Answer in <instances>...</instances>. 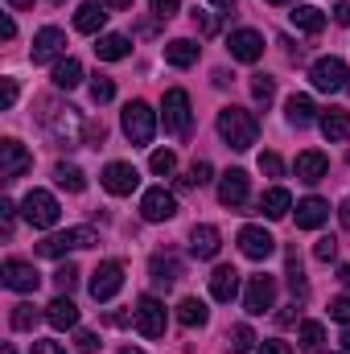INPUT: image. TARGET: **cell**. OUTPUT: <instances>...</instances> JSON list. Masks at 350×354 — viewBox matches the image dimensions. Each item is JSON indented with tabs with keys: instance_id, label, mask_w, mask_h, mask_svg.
<instances>
[{
	"instance_id": "e575fe53",
	"label": "cell",
	"mask_w": 350,
	"mask_h": 354,
	"mask_svg": "<svg viewBox=\"0 0 350 354\" xmlns=\"http://www.w3.org/2000/svg\"><path fill=\"white\" fill-rule=\"evenodd\" d=\"M54 177H58V185H62V189H71V194H83V189H87V177H83L79 165H58Z\"/></svg>"
},
{
	"instance_id": "4316f807",
	"label": "cell",
	"mask_w": 350,
	"mask_h": 354,
	"mask_svg": "<svg viewBox=\"0 0 350 354\" xmlns=\"http://www.w3.org/2000/svg\"><path fill=\"white\" fill-rule=\"evenodd\" d=\"M326 169H330V161H326L317 149H309V153H301V157H297V177H301V181H309V185H313V181H322Z\"/></svg>"
},
{
	"instance_id": "ffe728a7",
	"label": "cell",
	"mask_w": 350,
	"mask_h": 354,
	"mask_svg": "<svg viewBox=\"0 0 350 354\" xmlns=\"http://www.w3.org/2000/svg\"><path fill=\"white\" fill-rule=\"evenodd\" d=\"M330 218V202L326 198H301L297 202V227L301 231H317Z\"/></svg>"
},
{
	"instance_id": "277c9868",
	"label": "cell",
	"mask_w": 350,
	"mask_h": 354,
	"mask_svg": "<svg viewBox=\"0 0 350 354\" xmlns=\"http://www.w3.org/2000/svg\"><path fill=\"white\" fill-rule=\"evenodd\" d=\"M124 136H128L132 145H149V140L157 136V111H153L145 99H136V103L124 107Z\"/></svg>"
},
{
	"instance_id": "d6a6232c",
	"label": "cell",
	"mask_w": 350,
	"mask_h": 354,
	"mask_svg": "<svg viewBox=\"0 0 350 354\" xmlns=\"http://www.w3.org/2000/svg\"><path fill=\"white\" fill-rule=\"evenodd\" d=\"M260 210L268 214V218H284V214L293 210V198H288V189H280V185H276V189H268V194L260 198Z\"/></svg>"
},
{
	"instance_id": "d6986e66",
	"label": "cell",
	"mask_w": 350,
	"mask_h": 354,
	"mask_svg": "<svg viewBox=\"0 0 350 354\" xmlns=\"http://www.w3.org/2000/svg\"><path fill=\"white\" fill-rule=\"evenodd\" d=\"M219 248H223L219 227L202 223V227H194V231H190V252H194L198 260H214V256H219Z\"/></svg>"
},
{
	"instance_id": "83f0119b",
	"label": "cell",
	"mask_w": 350,
	"mask_h": 354,
	"mask_svg": "<svg viewBox=\"0 0 350 354\" xmlns=\"http://www.w3.org/2000/svg\"><path fill=\"white\" fill-rule=\"evenodd\" d=\"M50 79H54V87H58V91H75L79 83H83V66H79L75 58H58Z\"/></svg>"
},
{
	"instance_id": "d590c367",
	"label": "cell",
	"mask_w": 350,
	"mask_h": 354,
	"mask_svg": "<svg viewBox=\"0 0 350 354\" xmlns=\"http://www.w3.org/2000/svg\"><path fill=\"white\" fill-rule=\"evenodd\" d=\"M37 317H42V313H37L29 301H21V305H12V317H8V322H12V330H33Z\"/></svg>"
},
{
	"instance_id": "484cf974",
	"label": "cell",
	"mask_w": 350,
	"mask_h": 354,
	"mask_svg": "<svg viewBox=\"0 0 350 354\" xmlns=\"http://www.w3.org/2000/svg\"><path fill=\"white\" fill-rule=\"evenodd\" d=\"M177 322H181L185 330H202V326L210 322V309H206L198 297H185V301L177 305Z\"/></svg>"
},
{
	"instance_id": "30bf717a",
	"label": "cell",
	"mask_w": 350,
	"mask_h": 354,
	"mask_svg": "<svg viewBox=\"0 0 350 354\" xmlns=\"http://www.w3.org/2000/svg\"><path fill=\"white\" fill-rule=\"evenodd\" d=\"M29 169H33V157L25 153L21 140H12V136L0 140V177L4 181H17V177H25Z\"/></svg>"
},
{
	"instance_id": "8d00e7d4",
	"label": "cell",
	"mask_w": 350,
	"mask_h": 354,
	"mask_svg": "<svg viewBox=\"0 0 350 354\" xmlns=\"http://www.w3.org/2000/svg\"><path fill=\"white\" fill-rule=\"evenodd\" d=\"M301 351H317L322 342H326V330H322V322H301Z\"/></svg>"
},
{
	"instance_id": "3957f363",
	"label": "cell",
	"mask_w": 350,
	"mask_h": 354,
	"mask_svg": "<svg viewBox=\"0 0 350 354\" xmlns=\"http://www.w3.org/2000/svg\"><path fill=\"white\" fill-rule=\"evenodd\" d=\"M95 243H99V235H95L91 227H71V231H58V235L42 239V243H37V256L58 260V256H66V252H75V248H95Z\"/></svg>"
},
{
	"instance_id": "5bb4252c",
	"label": "cell",
	"mask_w": 350,
	"mask_h": 354,
	"mask_svg": "<svg viewBox=\"0 0 350 354\" xmlns=\"http://www.w3.org/2000/svg\"><path fill=\"white\" fill-rule=\"evenodd\" d=\"M0 276H4V288H12V292H37V284H42L37 268L25 260H4Z\"/></svg>"
},
{
	"instance_id": "f546056e",
	"label": "cell",
	"mask_w": 350,
	"mask_h": 354,
	"mask_svg": "<svg viewBox=\"0 0 350 354\" xmlns=\"http://www.w3.org/2000/svg\"><path fill=\"white\" fill-rule=\"evenodd\" d=\"M284 115H288V124H293V128H305V124H313L317 107H313V99H309V95H293V99L284 103Z\"/></svg>"
},
{
	"instance_id": "5b68a950",
	"label": "cell",
	"mask_w": 350,
	"mask_h": 354,
	"mask_svg": "<svg viewBox=\"0 0 350 354\" xmlns=\"http://www.w3.org/2000/svg\"><path fill=\"white\" fill-rule=\"evenodd\" d=\"M309 79H313V87L317 91H330V95H338V91H347L350 87V71H347V62L342 58H317L313 62V71H309Z\"/></svg>"
},
{
	"instance_id": "e7e4bbea",
	"label": "cell",
	"mask_w": 350,
	"mask_h": 354,
	"mask_svg": "<svg viewBox=\"0 0 350 354\" xmlns=\"http://www.w3.org/2000/svg\"><path fill=\"white\" fill-rule=\"evenodd\" d=\"M342 280H347V288H350V268H342Z\"/></svg>"
},
{
	"instance_id": "7bdbcfd3",
	"label": "cell",
	"mask_w": 350,
	"mask_h": 354,
	"mask_svg": "<svg viewBox=\"0 0 350 354\" xmlns=\"http://www.w3.org/2000/svg\"><path fill=\"white\" fill-rule=\"evenodd\" d=\"M91 99H95V103H111V99H116V83L103 79V75H95V83H91Z\"/></svg>"
},
{
	"instance_id": "7dc6e473",
	"label": "cell",
	"mask_w": 350,
	"mask_h": 354,
	"mask_svg": "<svg viewBox=\"0 0 350 354\" xmlns=\"http://www.w3.org/2000/svg\"><path fill=\"white\" fill-rule=\"evenodd\" d=\"M17 103V79H0V107L8 111Z\"/></svg>"
},
{
	"instance_id": "db71d44e",
	"label": "cell",
	"mask_w": 350,
	"mask_h": 354,
	"mask_svg": "<svg viewBox=\"0 0 350 354\" xmlns=\"http://www.w3.org/2000/svg\"><path fill=\"white\" fill-rule=\"evenodd\" d=\"M12 214H17V206H12V202H0V223H4V231L12 227Z\"/></svg>"
},
{
	"instance_id": "6125c7cd",
	"label": "cell",
	"mask_w": 350,
	"mask_h": 354,
	"mask_svg": "<svg viewBox=\"0 0 350 354\" xmlns=\"http://www.w3.org/2000/svg\"><path fill=\"white\" fill-rule=\"evenodd\" d=\"M210 4H219V8H231V4H235V0H210Z\"/></svg>"
},
{
	"instance_id": "c3c4849f",
	"label": "cell",
	"mask_w": 350,
	"mask_h": 354,
	"mask_svg": "<svg viewBox=\"0 0 350 354\" xmlns=\"http://www.w3.org/2000/svg\"><path fill=\"white\" fill-rule=\"evenodd\" d=\"M75 342H79V354H95V351H99V338H95L91 330H79V334H75Z\"/></svg>"
},
{
	"instance_id": "6da1fadb",
	"label": "cell",
	"mask_w": 350,
	"mask_h": 354,
	"mask_svg": "<svg viewBox=\"0 0 350 354\" xmlns=\"http://www.w3.org/2000/svg\"><path fill=\"white\" fill-rule=\"evenodd\" d=\"M219 136L227 140V149H235V153H248L256 140H260V120L248 111V107H223L219 111Z\"/></svg>"
},
{
	"instance_id": "836d02e7",
	"label": "cell",
	"mask_w": 350,
	"mask_h": 354,
	"mask_svg": "<svg viewBox=\"0 0 350 354\" xmlns=\"http://www.w3.org/2000/svg\"><path fill=\"white\" fill-rule=\"evenodd\" d=\"M252 346H256L252 326H231L227 330V354H252Z\"/></svg>"
},
{
	"instance_id": "f35d334b",
	"label": "cell",
	"mask_w": 350,
	"mask_h": 354,
	"mask_svg": "<svg viewBox=\"0 0 350 354\" xmlns=\"http://www.w3.org/2000/svg\"><path fill=\"white\" fill-rule=\"evenodd\" d=\"M252 95H256V103H272L276 99V79H268V75H252Z\"/></svg>"
},
{
	"instance_id": "03108f58",
	"label": "cell",
	"mask_w": 350,
	"mask_h": 354,
	"mask_svg": "<svg viewBox=\"0 0 350 354\" xmlns=\"http://www.w3.org/2000/svg\"><path fill=\"white\" fill-rule=\"evenodd\" d=\"M268 4H284V0H268Z\"/></svg>"
},
{
	"instance_id": "ee69618b",
	"label": "cell",
	"mask_w": 350,
	"mask_h": 354,
	"mask_svg": "<svg viewBox=\"0 0 350 354\" xmlns=\"http://www.w3.org/2000/svg\"><path fill=\"white\" fill-rule=\"evenodd\" d=\"M313 256H317L322 264H334V260H338V239H334V235H326V239H317V248H313Z\"/></svg>"
},
{
	"instance_id": "8fae6325",
	"label": "cell",
	"mask_w": 350,
	"mask_h": 354,
	"mask_svg": "<svg viewBox=\"0 0 350 354\" xmlns=\"http://www.w3.org/2000/svg\"><path fill=\"white\" fill-rule=\"evenodd\" d=\"M177 214V198L165 189V185H153L145 198H140V218L145 223H165Z\"/></svg>"
},
{
	"instance_id": "9a60e30c",
	"label": "cell",
	"mask_w": 350,
	"mask_h": 354,
	"mask_svg": "<svg viewBox=\"0 0 350 354\" xmlns=\"http://www.w3.org/2000/svg\"><path fill=\"white\" fill-rule=\"evenodd\" d=\"M227 50H231V58H239V62H260L264 58V37L256 29H235L231 41H227Z\"/></svg>"
},
{
	"instance_id": "f907efd6",
	"label": "cell",
	"mask_w": 350,
	"mask_h": 354,
	"mask_svg": "<svg viewBox=\"0 0 350 354\" xmlns=\"http://www.w3.org/2000/svg\"><path fill=\"white\" fill-rule=\"evenodd\" d=\"M330 317H334V322H347V326H350V297H338V301L330 305Z\"/></svg>"
},
{
	"instance_id": "52a82bcc",
	"label": "cell",
	"mask_w": 350,
	"mask_h": 354,
	"mask_svg": "<svg viewBox=\"0 0 350 354\" xmlns=\"http://www.w3.org/2000/svg\"><path fill=\"white\" fill-rule=\"evenodd\" d=\"M161 124H165V132H174V136H185V132H190V95L181 87L165 91V99H161Z\"/></svg>"
},
{
	"instance_id": "4dcf8cb0",
	"label": "cell",
	"mask_w": 350,
	"mask_h": 354,
	"mask_svg": "<svg viewBox=\"0 0 350 354\" xmlns=\"http://www.w3.org/2000/svg\"><path fill=\"white\" fill-rule=\"evenodd\" d=\"M288 17H293V25H297V29H305V33H322V29H326V12H322V8H313V4H297Z\"/></svg>"
},
{
	"instance_id": "681fc988",
	"label": "cell",
	"mask_w": 350,
	"mask_h": 354,
	"mask_svg": "<svg viewBox=\"0 0 350 354\" xmlns=\"http://www.w3.org/2000/svg\"><path fill=\"white\" fill-rule=\"evenodd\" d=\"M194 25H198L202 33H219V17H214V12H194Z\"/></svg>"
},
{
	"instance_id": "2e32d148",
	"label": "cell",
	"mask_w": 350,
	"mask_h": 354,
	"mask_svg": "<svg viewBox=\"0 0 350 354\" xmlns=\"http://www.w3.org/2000/svg\"><path fill=\"white\" fill-rule=\"evenodd\" d=\"M219 202L231 206V210H239L248 202V174L243 169H227V174L219 177Z\"/></svg>"
},
{
	"instance_id": "8992f818",
	"label": "cell",
	"mask_w": 350,
	"mask_h": 354,
	"mask_svg": "<svg viewBox=\"0 0 350 354\" xmlns=\"http://www.w3.org/2000/svg\"><path fill=\"white\" fill-rule=\"evenodd\" d=\"M46 111H42V124L58 136V140H79V128H83V120H79V107H58V103H42Z\"/></svg>"
},
{
	"instance_id": "44dd1931",
	"label": "cell",
	"mask_w": 350,
	"mask_h": 354,
	"mask_svg": "<svg viewBox=\"0 0 350 354\" xmlns=\"http://www.w3.org/2000/svg\"><path fill=\"white\" fill-rule=\"evenodd\" d=\"M46 322H50L54 330H75V326H79V305L58 292V297L46 305Z\"/></svg>"
},
{
	"instance_id": "bcb514c9",
	"label": "cell",
	"mask_w": 350,
	"mask_h": 354,
	"mask_svg": "<svg viewBox=\"0 0 350 354\" xmlns=\"http://www.w3.org/2000/svg\"><path fill=\"white\" fill-rule=\"evenodd\" d=\"M149 8H153V12H157L161 21H169L177 8H181V0H149Z\"/></svg>"
},
{
	"instance_id": "6f0895ef",
	"label": "cell",
	"mask_w": 350,
	"mask_h": 354,
	"mask_svg": "<svg viewBox=\"0 0 350 354\" xmlns=\"http://www.w3.org/2000/svg\"><path fill=\"white\" fill-rule=\"evenodd\" d=\"M338 218H342V227H347V231H350V198H347V202H342V210H338Z\"/></svg>"
},
{
	"instance_id": "9f6ffc18",
	"label": "cell",
	"mask_w": 350,
	"mask_h": 354,
	"mask_svg": "<svg viewBox=\"0 0 350 354\" xmlns=\"http://www.w3.org/2000/svg\"><path fill=\"white\" fill-rule=\"evenodd\" d=\"M17 33V25H12V17H0V37H12Z\"/></svg>"
},
{
	"instance_id": "4fadbf2b",
	"label": "cell",
	"mask_w": 350,
	"mask_h": 354,
	"mask_svg": "<svg viewBox=\"0 0 350 354\" xmlns=\"http://www.w3.org/2000/svg\"><path fill=\"white\" fill-rule=\"evenodd\" d=\"M103 189L107 194H116V198H128L136 185H140V174H136V165H128V161H111L107 169H103Z\"/></svg>"
},
{
	"instance_id": "ab89813d",
	"label": "cell",
	"mask_w": 350,
	"mask_h": 354,
	"mask_svg": "<svg viewBox=\"0 0 350 354\" xmlns=\"http://www.w3.org/2000/svg\"><path fill=\"white\" fill-rule=\"evenodd\" d=\"M75 284H79V268H75V264H62L58 272H54V288H58L62 297H71V288H75Z\"/></svg>"
},
{
	"instance_id": "7402d4cb",
	"label": "cell",
	"mask_w": 350,
	"mask_h": 354,
	"mask_svg": "<svg viewBox=\"0 0 350 354\" xmlns=\"http://www.w3.org/2000/svg\"><path fill=\"white\" fill-rule=\"evenodd\" d=\"M322 136L330 140V145H338V140H350V111L347 107H330V111H322Z\"/></svg>"
},
{
	"instance_id": "be15d7a7",
	"label": "cell",
	"mask_w": 350,
	"mask_h": 354,
	"mask_svg": "<svg viewBox=\"0 0 350 354\" xmlns=\"http://www.w3.org/2000/svg\"><path fill=\"white\" fill-rule=\"evenodd\" d=\"M120 354H145V351H136V346H124V351H120Z\"/></svg>"
},
{
	"instance_id": "816d5d0a",
	"label": "cell",
	"mask_w": 350,
	"mask_h": 354,
	"mask_svg": "<svg viewBox=\"0 0 350 354\" xmlns=\"http://www.w3.org/2000/svg\"><path fill=\"white\" fill-rule=\"evenodd\" d=\"M260 354H293V346L280 338H268V342H260Z\"/></svg>"
},
{
	"instance_id": "91938a15",
	"label": "cell",
	"mask_w": 350,
	"mask_h": 354,
	"mask_svg": "<svg viewBox=\"0 0 350 354\" xmlns=\"http://www.w3.org/2000/svg\"><path fill=\"white\" fill-rule=\"evenodd\" d=\"M12 8H33V0H8Z\"/></svg>"
},
{
	"instance_id": "cb8c5ba5",
	"label": "cell",
	"mask_w": 350,
	"mask_h": 354,
	"mask_svg": "<svg viewBox=\"0 0 350 354\" xmlns=\"http://www.w3.org/2000/svg\"><path fill=\"white\" fill-rule=\"evenodd\" d=\"M103 25H107V4L103 0H87V4L75 8V29L79 33H99Z\"/></svg>"
},
{
	"instance_id": "9c48e42d",
	"label": "cell",
	"mask_w": 350,
	"mask_h": 354,
	"mask_svg": "<svg viewBox=\"0 0 350 354\" xmlns=\"http://www.w3.org/2000/svg\"><path fill=\"white\" fill-rule=\"evenodd\" d=\"M120 288H124V264L120 260H103L91 272V297L95 301H111Z\"/></svg>"
},
{
	"instance_id": "e0dca14e",
	"label": "cell",
	"mask_w": 350,
	"mask_h": 354,
	"mask_svg": "<svg viewBox=\"0 0 350 354\" xmlns=\"http://www.w3.org/2000/svg\"><path fill=\"white\" fill-rule=\"evenodd\" d=\"M239 252H243L248 260H268V256L276 252V239H272L264 227H243V231H239Z\"/></svg>"
},
{
	"instance_id": "f6af8a7d",
	"label": "cell",
	"mask_w": 350,
	"mask_h": 354,
	"mask_svg": "<svg viewBox=\"0 0 350 354\" xmlns=\"http://www.w3.org/2000/svg\"><path fill=\"white\" fill-rule=\"evenodd\" d=\"M260 174H268V177H284V161H280L276 153H260Z\"/></svg>"
},
{
	"instance_id": "ac0fdd59",
	"label": "cell",
	"mask_w": 350,
	"mask_h": 354,
	"mask_svg": "<svg viewBox=\"0 0 350 354\" xmlns=\"http://www.w3.org/2000/svg\"><path fill=\"white\" fill-rule=\"evenodd\" d=\"M62 50H66V33L62 29H54V25L37 29V37H33V62H54Z\"/></svg>"
},
{
	"instance_id": "94428289",
	"label": "cell",
	"mask_w": 350,
	"mask_h": 354,
	"mask_svg": "<svg viewBox=\"0 0 350 354\" xmlns=\"http://www.w3.org/2000/svg\"><path fill=\"white\" fill-rule=\"evenodd\" d=\"M342 351L350 354V326H347V330H342Z\"/></svg>"
},
{
	"instance_id": "603a6c76",
	"label": "cell",
	"mask_w": 350,
	"mask_h": 354,
	"mask_svg": "<svg viewBox=\"0 0 350 354\" xmlns=\"http://www.w3.org/2000/svg\"><path fill=\"white\" fill-rule=\"evenodd\" d=\"M235 292H239V272L231 264L214 268V272H210V297L227 305V301H235Z\"/></svg>"
},
{
	"instance_id": "74e56055",
	"label": "cell",
	"mask_w": 350,
	"mask_h": 354,
	"mask_svg": "<svg viewBox=\"0 0 350 354\" xmlns=\"http://www.w3.org/2000/svg\"><path fill=\"white\" fill-rule=\"evenodd\" d=\"M149 169H153L157 177H169V174L177 169V157L169 153V149H157V153L149 157Z\"/></svg>"
},
{
	"instance_id": "60d3db41",
	"label": "cell",
	"mask_w": 350,
	"mask_h": 354,
	"mask_svg": "<svg viewBox=\"0 0 350 354\" xmlns=\"http://www.w3.org/2000/svg\"><path fill=\"white\" fill-rule=\"evenodd\" d=\"M288 288H293V297H305V292H309V284H305V276H301L297 252H288Z\"/></svg>"
},
{
	"instance_id": "f1b7e54d",
	"label": "cell",
	"mask_w": 350,
	"mask_h": 354,
	"mask_svg": "<svg viewBox=\"0 0 350 354\" xmlns=\"http://www.w3.org/2000/svg\"><path fill=\"white\" fill-rule=\"evenodd\" d=\"M95 54H99L103 62H120V58H128V54H132V46H128V37H124V33H103V37H99V46H95Z\"/></svg>"
},
{
	"instance_id": "b9f144b4",
	"label": "cell",
	"mask_w": 350,
	"mask_h": 354,
	"mask_svg": "<svg viewBox=\"0 0 350 354\" xmlns=\"http://www.w3.org/2000/svg\"><path fill=\"white\" fill-rule=\"evenodd\" d=\"M210 174H214V169H210L206 161H198L190 174L181 177V189H198V185H206V181H210Z\"/></svg>"
},
{
	"instance_id": "7a4b0ae2",
	"label": "cell",
	"mask_w": 350,
	"mask_h": 354,
	"mask_svg": "<svg viewBox=\"0 0 350 354\" xmlns=\"http://www.w3.org/2000/svg\"><path fill=\"white\" fill-rule=\"evenodd\" d=\"M21 214H25V223H29V227L50 231V227L58 223L62 206H58V198H54L50 189H29V194L21 198Z\"/></svg>"
},
{
	"instance_id": "f5cc1de1",
	"label": "cell",
	"mask_w": 350,
	"mask_h": 354,
	"mask_svg": "<svg viewBox=\"0 0 350 354\" xmlns=\"http://www.w3.org/2000/svg\"><path fill=\"white\" fill-rule=\"evenodd\" d=\"M29 354H66V351H62L58 342H33V351Z\"/></svg>"
},
{
	"instance_id": "11a10c76",
	"label": "cell",
	"mask_w": 350,
	"mask_h": 354,
	"mask_svg": "<svg viewBox=\"0 0 350 354\" xmlns=\"http://www.w3.org/2000/svg\"><path fill=\"white\" fill-rule=\"evenodd\" d=\"M334 21H338V25H350V0H338V8H334Z\"/></svg>"
},
{
	"instance_id": "1f68e13d",
	"label": "cell",
	"mask_w": 350,
	"mask_h": 354,
	"mask_svg": "<svg viewBox=\"0 0 350 354\" xmlns=\"http://www.w3.org/2000/svg\"><path fill=\"white\" fill-rule=\"evenodd\" d=\"M149 272H153V284L157 288H169L177 276H181V264H177L174 256H153L149 260Z\"/></svg>"
},
{
	"instance_id": "d4e9b609",
	"label": "cell",
	"mask_w": 350,
	"mask_h": 354,
	"mask_svg": "<svg viewBox=\"0 0 350 354\" xmlns=\"http://www.w3.org/2000/svg\"><path fill=\"white\" fill-rule=\"evenodd\" d=\"M165 62L177 66V71L194 66V62H198V41H190V37H174V41H165Z\"/></svg>"
},
{
	"instance_id": "680465c9",
	"label": "cell",
	"mask_w": 350,
	"mask_h": 354,
	"mask_svg": "<svg viewBox=\"0 0 350 354\" xmlns=\"http://www.w3.org/2000/svg\"><path fill=\"white\" fill-rule=\"evenodd\" d=\"M103 4H111V8H132V0H103Z\"/></svg>"
},
{
	"instance_id": "ba28073f",
	"label": "cell",
	"mask_w": 350,
	"mask_h": 354,
	"mask_svg": "<svg viewBox=\"0 0 350 354\" xmlns=\"http://www.w3.org/2000/svg\"><path fill=\"white\" fill-rule=\"evenodd\" d=\"M132 322H136V330H140L145 338H161V334H165L169 313H165V305H161L157 297H140V301H136V309H132Z\"/></svg>"
},
{
	"instance_id": "7c38bea8",
	"label": "cell",
	"mask_w": 350,
	"mask_h": 354,
	"mask_svg": "<svg viewBox=\"0 0 350 354\" xmlns=\"http://www.w3.org/2000/svg\"><path fill=\"white\" fill-rule=\"evenodd\" d=\"M276 305V280L272 276H252L248 280V292H243V309L252 313V317H260V313H268Z\"/></svg>"
}]
</instances>
